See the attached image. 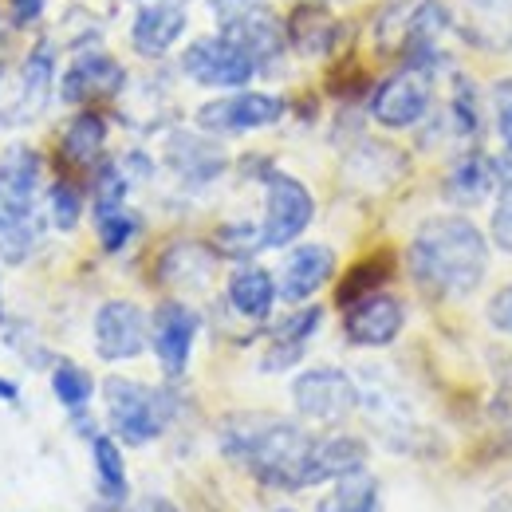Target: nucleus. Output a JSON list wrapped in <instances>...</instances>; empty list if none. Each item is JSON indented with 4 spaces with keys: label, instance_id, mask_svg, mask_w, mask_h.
<instances>
[{
    "label": "nucleus",
    "instance_id": "f257e3e1",
    "mask_svg": "<svg viewBox=\"0 0 512 512\" xmlns=\"http://www.w3.org/2000/svg\"><path fill=\"white\" fill-rule=\"evenodd\" d=\"M406 260H410L414 284L426 296L461 300L481 288V280L489 272V245L469 217L442 213V217H430L418 225Z\"/></svg>",
    "mask_w": 512,
    "mask_h": 512
},
{
    "label": "nucleus",
    "instance_id": "f03ea898",
    "mask_svg": "<svg viewBox=\"0 0 512 512\" xmlns=\"http://www.w3.org/2000/svg\"><path fill=\"white\" fill-rule=\"evenodd\" d=\"M221 453L272 489H304L312 434L276 414H233L221 422Z\"/></svg>",
    "mask_w": 512,
    "mask_h": 512
},
{
    "label": "nucleus",
    "instance_id": "7ed1b4c3",
    "mask_svg": "<svg viewBox=\"0 0 512 512\" xmlns=\"http://www.w3.org/2000/svg\"><path fill=\"white\" fill-rule=\"evenodd\" d=\"M40 154L28 146H12L0 158V260L24 264L44 241L40 213Z\"/></svg>",
    "mask_w": 512,
    "mask_h": 512
},
{
    "label": "nucleus",
    "instance_id": "20e7f679",
    "mask_svg": "<svg viewBox=\"0 0 512 512\" xmlns=\"http://www.w3.org/2000/svg\"><path fill=\"white\" fill-rule=\"evenodd\" d=\"M103 402H107V418L115 438H123L127 446H146L154 438L166 434V426L174 422V394L158 390V386L134 383V379H107L103 383Z\"/></svg>",
    "mask_w": 512,
    "mask_h": 512
},
{
    "label": "nucleus",
    "instance_id": "39448f33",
    "mask_svg": "<svg viewBox=\"0 0 512 512\" xmlns=\"http://www.w3.org/2000/svg\"><path fill=\"white\" fill-rule=\"evenodd\" d=\"M316 217V197L308 186L292 174H264V225H260V245L264 249H284L292 245Z\"/></svg>",
    "mask_w": 512,
    "mask_h": 512
},
{
    "label": "nucleus",
    "instance_id": "423d86ee",
    "mask_svg": "<svg viewBox=\"0 0 512 512\" xmlns=\"http://www.w3.org/2000/svg\"><path fill=\"white\" fill-rule=\"evenodd\" d=\"M182 71L201 87H225V91H245L260 71L256 60L233 44L229 36H201L182 52Z\"/></svg>",
    "mask_w": 512,
    "mask_h": 512
},
{
    "label": "nucleus",
    "instance_id": "0eeeda50",
    "mask_svg": "<svg viewBox=\"0 0 512 512\" xmlns=\"http://www.w3.org/2000/svg\"><path fill=\"white\" fill-rule=\"evenodd\" d=\"M292 406L308 422H323V426L343 422L359 406V383L339 367H312V371L296 375Z\"/></svg>",
    "mask_w": 512,
    "mask_h": 512
},
{
    "label": "nucleus",
    "instance_id": "6e6552de",
    "mask_svg": "<svg viewBox=\"0 0 512 512\" xmlns=\"http://www.w3.org/2000/svg\"><path fill=\"white\" fill-rule=\"evenodd\" d=\"M430 103H434V75L422 67H406L379 83L371 99V119L386 130L418 127L430 115Z\"/></svg>",
    "mask_w": 512,
    "mask_h": 512
},
{
    "label": "nucleus",
    "instance_id": "1a4fd4ad",
    "mask_svg": "<svg viewBox=\"0 0 512 512\" xmlns=\"http://www.w3.org/2000/svg\"><path fill=\"white\" fill-rule=\"evenodd\" d=\"M280 119H284V99L260 95V91H237L197 111V127L209 134H245V130L272 127Z\"/></svg>",
    "mask_w": 512,
    "mask_h": 512
},
{
    "label": "nucleus",
    "instance_id": "9d476101",
    "mask_svg": "<svg viewBox=\"0 0 512 512\" xmlns=\"http://www.w3.org/2000/svg\"><path fill=\"white\" fill-rule=\"evenodd\" d=\"M197 331H201V320H197V312L186 308L182 300H166L154 312V320H150V347L158 355V367L170 379H182L186 375Z\"/></svg>",
    "mask_w": 512,
    "mask_h": 512
},
{
    "label": "nucleus",
    "instance_id": "9b49d317",
    "mask_svg": "<svg viewBox=\"0 0 512 512\" xmlns=\"http://www.w3.org/2000/svg\"><path fill=\"white\" fill-rule=\"evenodd\" d=\"M146 339H150V327H146V316H142L138 304L107 300L95 312V351H99V359H107V363L138 359L146 351Z\"/></svg>",
    "mask_w": 512,
    "mask_h": 512
},
{
    "label": "nucleus",
    "instance_id": "f8f14e48",
    "mask_svg": "<svg viewBox=\"0 0 512 512\" xmlns=\"http://www.w3.org/2000/svg\"><path fill=\"white\" fill-rule=\"evenodd\" d=\"M402 323H406L402 300L390 292H371V296H359L355 304H347L343 331L355 347H390L402 335Z\"/></svg>",
    "mask_w": 512,
    "mask_h": 512
},
{
    "label": "nucleus",
    "instance_id": "ddd939ff",
    "mask_svg": "<svg viewBox=\"0 0 512 512\" xmlns=\"http://www.w3.org/2000/svg\"><path fill=\"white\" fill-rule=\"evenodd\" d=\"M127 83V71L115 56L107 52H83L75 56L71 67L60 79V99L71 103V107H83V103H95V99H111L119 95Z\"/></svg>",
    "mask_w": 512,
    "mask_h": 512
},
{
    "label": "nucleus",
    "instance_id": "4468645a",
    "mask_svg": "<svg viewBox=\"0 0 512 512\" xmlns=\"http://www.w3.org/2000/svg\"><path fill=\"white\" fill-rule=\"evenodd\" d=\"M457 32L481 52H512V0H457Z\"/></svg>",
    "mask_w": 512,
    "mask_h": 512
},
{
    "label": "nucleus",
    "instance_id": "2eb2a0df",
    "mask_svg": "<svg viewBox=\"0 0 512 512\" xmlns=\"http://www.w3.org/2000/svg\"><path fill=\"white\" fill-rule=\"evenodd\" d=\"M52 83H56V48L52 44H36L28 52L24 67H20V99H16V107H8V115L0 119V127L32 123L48 107Z\"/></svg>",
    "mask_w": 512,
    "mask_h": 512
},
{
    "label": "nucleus",
    "instance_id": "dca6fc26",
    "mask_svg": "<svg viewBox=\"0 0 512 512\" xmlns=\"http://www.w3.org/2000/svg\"><path fill=\"white\" fill-rule=\"evenodd\" d=\"M331 272H335V253L327 245H300L288 253L284 268H280L276 296L288 304H304L331 280Z\"/></svg>",
    "mask_w": 512,
    "mask_h": 512
},
{
    "label": "nucleus",
    "instance_id": "f3484780",
    "mask_svg": "<svg viewBox=\"0 0 512 512\" xmlns=\"http://www.w3.org/2000/svg\"><path fill=\"white\" fill-rule=\"evenodd\" d=\"M367 469V442L351 438V434H335V438H316L304 461V489L323 485V481H339L351 473Z\"/></svg>",
    "mask_w": 512,
    "mask_h": 512
},
{
    "label": "nucleus",
    "instance_id": "a211bd4d",
    "mask_svg": "<svg viewBox=\"0 0 512 512\" xmlns=\"http://www.w3.org/2000/svg\"><path fill=\"white\" fill-rule=\"evenodd\" d=\"M166 162H170V170H174L182 182H190V186H205V182L221 178L225 166H229V158H225V150H221L217 142H209V138H201V134H190V130L170 134V142H166Z\"/></svg>",
    "mask_w": 512,
    "mask_h": 512
},
{
    "label": "nucleus",
    "instance_id": "6ab92c4d",
    "mask_svg": "<svg viewBox=\"0 0 512 512\" xmlns=\"http://www.w3.org/2000/svg\"><path fill=\"white\" fill-rule=\"evenodd\" d=\"M186 32V8L182 4H146L138 8L130 24V44L146 60H162Z\"/></svg>",
    "mask_w": 512,
    "mask_h": 512
},
{
    "label": "nucleus",
    "instance_id": "aec40b11",
    "mask_svg": "<svg viewBox=\"0 0 512 512\" xmlns=\"http://www.w3.org/2000/svg\"><path fill=\"white\" fill-rule=\"evenodd\" d=\"M221 36H229L233 44H241V48L256 60L260 71L276 64V60L284 56V48H288V32H284V24L268 12V4L256 8V12H249V16H241V20L221 24Z\"/></svg>",
    "mask_w": 512,
    "mask_h": 512
},
{
    "label": "nucleus",
    "instance_id": "412c9836",
    "mask_svg": "<svg viewBox=\"0 0 512 512\" xmlns=\"http://www.w3.org/2000/svg\"><path fill=\"white\" fill-rule=\"evenodd\" d=\"M91 461H95V512H119L127 505V465H123V449L111 434H91Z\"/></svg>",
    "mask_w": 512,
    "mask_h": 512
},
{
    "label": "nucleus",
    "instance_id": "4be33fe9",
    "mask_svg": "<svg viewBox=\"0 0 512 512\" xmlns=\"http://www.w3.org/2000/svg\"><path fill=\"white\" fill-rule=\"evenodd\" d=\"M320 323H323V308H300L288 320L276 323L272 347L264 351L260 371H288L292 363H300V355H304V347H308V339L316 335Z\"/></svg>",
    "mask_w": 512,
    "mask_h": 512
},
{
    "label": "nucleus",
    "instance_id": "5701e85b",
    "mask_svg": "<svg viewBox=\"0 0 512 512\" xmlns=\"http://www.w3.org/2000/svg\"><path fill=\"white\" fill-rule=\"evenodd\" d=\"M501 182V170H497V162L493 158H485V154H465V158H457L453 162V170L446 174V197L453 205H481L493 186Z\"/></svg>",
    "mask_w": 512,
    "mask_h": 512
},
{
    "label": "nucleus",
    "instance_id": "b1692460",
    "mask_svg": "<svg viewBox=\"0 0 512 512\" xmlns=\"http://www.w3.org/2000/svg\"><path fill=\"white\" fill-rule=\"evenodd\" d=\"M284 32H288V44H292L296 52H304V56H323V52H331L335 40H339V20H335L327 8L304 4V8L292 12V20H288Z\"/></svg>",
    "mask_w": 512,
    "mask_h": 512
},
{
    "label": "nucleus",
    "instance_id": "393cba45",
    "mask_svg": "<svg viewBox=\"0 0 512 512\" xmlns=\"http://www.w3.org/2000/svg\"><path fill=\"white\" fill-rule=\"evenodd\" d=\"M229 304L245 316V320H268L272 304H276V280L268 268H256V264H245L233 272L229 280Z\"/></svg>",
    "mask_w": 512,
    "mask_h": 512
},
{
    "label": "nucleus",
    "instance_id": "a878e982",
    "mask_svg": "<svg viewBox=\"0 0 512 512\" xmlns=\"http://www.w3.org/2000/svg\"><path fill=\"white\" fill-rule=\"evenodd\" d=\"M103 146H107V123L95 111H79L60 138V154L71 166H95L103 158Z\"/></svg>",
    "mask_w": 512,
    "mask_h": 512
},
{
    "label": "nucleus",
    "instance_id": "bb28decb",
    "mask_svg": "<svg viewBox=\"0 0 512 512\" xmlns=\"http://www.w3.org/2000/svg\"><path fill=\"white\" fill-rule=\"evenodd\" d=\"M402 170H406L402 154H398L394 146H386V142H375V138L359 142L355 154L347 158V174H351L355 182H371V178H375V186H386V182H394Z\"/></svg>",
    "mask_w": 512,
    "mask_h": 512
},
{
    "label": "nucleus",
    "instance_id": "cd10ccee",
    "mask_svg": "<svg viewBox=\"0 0 512 512\" xmlns=\"http://www.w3.org/2000/svg\"><path fill=\"white\" fill-rule=\"evenodd\" d=\"M213 276V253L201 245H174L162 256V280L178 288H201Z\"/></svg>",
    "mask_w": 512,
    "mask_h": 512
},
{
    "label": "nucleus",
    "instance_id": "c85d7f7f",
    "mask_svg": "<svg viewBox=\"0 0 512 512\" xmlns=\"http://www.w3.org/2000/svg\"><path fill=\"white\" fill-rule=\"evenodd\" d=\"M379 509V485L375 477L363 473H351V477H339L335 489L323 497L316 512H375Z\"/></svg>",
    "mask_w": 512,
    "mask_h": 512
},
{
    "label": "nucleus",
    "instance_id": "c756f323",
    "mask_svg": "<svg viewBox=\"0 0 512 512\" xmlns=\"http://www.w3.org/2000/svg\"><path fill=\"white\" fill-rule=\"evenodd\" d=\"M95 229H99V245L107 253H123L130 237L138 233V217L123 205H95Z\"/></svg>",
    "mask_w": 512,
    "mask_h": 512
},
{
    "label": "nucleus",
    "instance_id": "7c9ffc66",
    "mask_svg": "<svg viewBox=\"0 0 512 512\" xmlns=\"http://www.w3.org/2000/svg\"><path fill=\"white\" fill-rule=\"evenodd\" d=\"M52 394L64 402L71 414H79V410L91 402L95 383H91V375H87L83 367H75V363H56V367H52Z\"/></svg>",
    "mask_w": 512,
    "mask_h": 512
},
{
    "label": "nucleus",
    "instance_id": "2f4dec72",
    "mask_svg": "<svg viewBox=\"0 0 512 512\" xmlns=\"http://www.w3.org/2000/svg\"><path fill=\"white\" fill-rule=\"evenodd\" d=\"M386 276H390V260H386V256L355 264V268H351V276H347V284L339 288V304L347 308V304H355L359 296H371V292H379V284H383Z\"/></svg>",
    "mask_w": 512,
    "mask_h": 512
},
{
    "label": "nucleus",
    "instance_id": "473e14b6",
    "mask_svg": "<svg viewBox=\"0 0 512 512\" xmlns=\"http://www.w3.org/2000/svg\"><path fill=\"white\" fill-rule=\"evenodd\" d=\"M449 119H453L457 134H477V127H481V103H477V87L469 83V75H457V83H453V111H449Z\"/></svg>",
    "mask_w": 512,
    "mask_h": 512
},
{
    "label": "nucleus",
    "instance_id": "72a5a7b5",
    "mask_svg": "<svg viewBox=\"0 0 512 512\" xmlns=\"http://www.w3.org/2000/svg\"><path fill=\"white\" fill-rule=\"evenodd\" d=\"M79 213H83V197H79V190H75L71 182H56V186L48 190V217H52V225L67 233V229L79 225Z\"/></svg>",
    "mask_w": 512,
    "mask_h": 512
},
{
    "label": "nucleus",
    "instance_id": "f704fd0d",
    "mask_svg": "<svg viewBox=\"0 0 512 512\" xmlns=\"http://www.w3.org/2000/svg\"><path fill=\"white\" fill-rule=\"evenodd\" d=\"M217 249L229 256H253L256 249H264L260 245V229H253V225H225L217 233Z\"/></svg>",
    "mask_w": 512,
    "mask_h": 512
},
{
    "label": "nucleus",
    "instance_id": "c9c22d12",
    "mask_svg": "<svg viewBox=\"0 0 512 512\" xmlns=\"http://www.w3.org/2000/svg\"><path fill=\"white\" fill-rule=\"evenodd\" d=\"M493 241L501 253H512V178L501 182V193H497V209H493Z\"/></svg>",
    "mask_w": 512,
    "mask_h": 512
},
{
    "label": "nucleus",
    "instance_id": "e433bc0d",
    "mask_svg": "<svg viewBox=\"0 0 512 512\" xmlns=\"http://www.w3.org/2000/svg\"><path fill=\"white\" fill-rule=\"evenodd\" d=\"M489 323L497 327V331H505V335H512V284H505L493 300H489Z\"/></svg>",
    "mask_w": 512,
    "mask_h": 512
},
{
    "label": "nucleus",
    "instance_id": "4c0bfd02",
    "mask_svg": "<svg viewBox=\"0 0 512 512\" xmlns=\"http://www.w3.org/2000/svg\"><path fill=\"white\" fill-rule=\"evenodd\" d=\"M44 16V0H8V20L12 28H28Z\"/></svg>",
    "mask_w": 512,
    "mask_h": 512
},
{
    "label": "nucleus",
    "instance_id": "58836bf2",
    "mask_svg": "<svg viewBox=\"0 0 512 512\" xmlns=\"http://www.w3.org/2000/svg\"><path fill=\"white\" fill-rule=\"evenodd\" d=\"M493 107H497V127H501V134H512V79H501L493 87Z\"/></svg>",
    "mask_w": 512,
    "mask_h": 512
},
{
    "label": "nucleus",
    "instance_id": "ea45409f",
    "mask_svg": "<svg viewBox=\"0 0 512 512\" xmlns=\"http://www.w3.org/2000/svg\"><path fill=\"white\" fill-rule=\"evenodd\" d=\"M256 8H264V0H213V12H217L221 24L241 20V16H249V12H256Z\"/></svg>",
    "mask_w": 512,
    "mask_h": 512
},
{
    "label": "nucleus",
    "instance_id": "a19ab883",
    "mask_svg": "<svg viewBox=\"0 0 512 512\" xmlns=\"http://www.w3.org/2000/svg\"><path fill=\"white\" fill-rule=\"evenodd\" d=\"M130 512H182L178 505H170L166 497H142Z\"/></svg>",
    "mask_w": 512,
    "mask_h": 512
},
{
    "label": "nucleus",
    "instance_id": "79ce46f5",
    "mask_svg": "<svg viewBox=\"0 0 512 512\" xmlns=\"http://www.w3.org/2000/svg\"><path fill=\"white\" fill-rule=\"evenodd\" d=\"M0 402H8V406H20V386L8 383V379H0Z\"/></svg>",
    "mask_w": 512,
    "mask_h": 512
},
{
    "label": "nucleus",
    "instance_id": "37998d69",
    "mask_svg": "<svg viewBox=\"0 0 512 512\" xmlns=\"http://www.w3.org/2000/svg\"><path fill=\"white\" fill-rule=\"evenodd\" d=\"M497 170H501V182H509V178H512V134H509V146H505V154L497 158Z\"/></svg>",
    "mask_w": 512,
    "mask_h": 512
},
{
    "label": "nucleus",
    "instance_id": "c03bdc74",
    "mask_svg": "<svg viewBox=\"0 0 512 512\" xmlns=\"http://www.w3.org/2000/svg\"><path fill=\"white\" fill-rule=\"evenodd\" d=\"M8 32H12V20H8V16H4V12H0V48H4V44H8Z\"/></svg>",
    "mask_w": 512,
    "mask_h": 512
},
{
    "label": "nucleus",
    "instance_id": "a18cd8bd",
    "mask_svg": "<svg viewBox=\"0 0 512 512\" xmlns=\"http://www.w3.org/2000/svg\"><path fill=\"white\" fill-rule=\"evenodd\" d=\"M0 323H4V292H0Z\"/></svg>",
    "mask_w": 512,
    "mask_h": 512
},
{
    "label": "nucleus",
    "instance_id": "49530a36",
    "mask_svg": "<svg viewBox=\"0 0 512 512\" xmlns=\"http://www.w3.org/2000/svg\"><path fill=\"white\" fill-rule=\"evenodd\" d=\"M0 83H4V64H0Z\"/></svg>",
    "mask_w": 512,
    "mask_h": 512
},
{
    "label": "nucleus",
    "instance_id": "de8ad7c7",
    "mask_svg": "<svg viewBox=\"0 0 512 512\" xmlns=\"http://www.w3.org/2000/svg\"><path fill=\"white\" fill-rule=\"evenodd\" d=\"M280 512H292V509H280Z\"/></svg>",
    "mask_w": 512,
    "mask_h": 512
}]
</instances>
